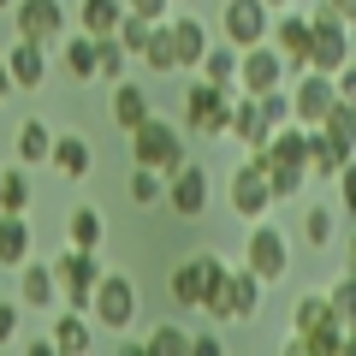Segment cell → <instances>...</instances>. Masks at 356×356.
<instances>
[{
    "mask_svg": "<svg viewBox=\"0 0 356 356\" xmlns=\"http://www.w3.org/2000/svg\"><path fill=\"white\" fill-rule=\"evenodd\" d=\"M125 137H131V166L178 172V166L191 161V143H184V125H178V119H161V113H149L137 131H125Z\"/></svg>",
    "mask_w": 356,
    "mask_h": 356,
    "instance_id": "6da1fadb",
    "label": "cell"
},
{
    "mask_svg": "<svg viewBox=\"0 0 356 356\" xmlns=\"http://www.w3.org/2000/svg\"><path fill=\"white\" fill-rule=\"evenodd\" d=\"M89 321L107 327V332H131V327L143 321V291H137V280L107 267L102 280H95V297H89Z\"/></svg>",
    "mask_w": 356,
    "mask_h": 356,
    "instance_id": "7a4b0ae2",
    "label": "cell"
},
{
    "mask_svg": "<svg viewBox=\"0 0 356 356\" xmlns=\"http://www.w3.org/2000/svg\"><path fill=\"white\" fill-rule=\"evenodd\" d=\"M232 102H238V89L196 77V83L184 89V113H178V125L196 131V137H232Z\"/></svg>",
    "mask_w": 356,
    "mask_h": 356,
    "instance_id": "3957f363",
    "label": "cell"
},
{
    "mask_svg": "<svg viewBox=\"0 0 356 356\" xmlns=\"http://www.w3.org/2000/svg\"><path fill=\"white\" fill-rule=\"evenodd\" d=\"M309 24H315V42H309V65H315V72H339L344 60H356L350 54V24L332 13L327 0L309 6Z\"/></svg>",
    "mask_w": 356,
    "mask_h": 356,
    "instance_id": "277c9868",
    "label": "cell"
},
{
    "mask_svg": "<svg viewBox=\"0 0 356 356\" xmlns=\"http://www.w3.org/2000/svg\"><path fill=\"white\" fill-rule=\"evenodd\" d=\"M243 267H255L267 285H280L291 273V238L267 220H250V238H243Z\"/></svg>",
    "mask_w": 356,
    "mask_h": 356,
    "instance_id": "5b68a950",
    "label": "cell"
},
{
    "mask_svg": "<svg viewBox=\"0 0 356 356\" xmlns=\"http://www.w3.org/2000/svg\"><path fill=\"white\" fill-rule=\"evenodd\" d=\"M226 202L238 220H273V208H280V196H273V184H267V172L255 161H243L238 172L226 178Z\"/></svg>",
    "mask_w": 356,
    "mask_h": 356,
    "instance_id": "8992f818",
    "label": "cell"
},
{
    "mask_svg": "<svg viewBox=\"0 0 356 356\" xmlns=\"http://www.w3.org/2000/svg\"><path fill=\"white\" fill-rule=\"evenodd\" d=\"M54 273H60V291L72 309H89V297H95V280H102V250H77V243H65L60 261H54Z\"/></svg>",
    "mask_w": 356,
    "mask_h": 356,
    "instance_id": "52a82bcc",
    "label": "cell"
},
{
    "mask_svg": "<svg viewBox=\"0 0 356 356\" xmlns=\"http://www.w3.org/2000/svg\"><path fill=\"white\" fill-rule=\"evenodd\" d=\"M208 202H214V172H208L202 161H184L178 172H166V208L184 220L208 214Z\"/></svg>",
    "mask_w": 356,
    "mask_h": 356,
    "instance_id": "ba28073f",
    "label": "cell"
},
{
    "mask_svg": "<svg viewBox=\"0 0 356 356\" xmlns=\"http://www.w3.org/2000/svg\"><path fill=\"white\" fill-rule=\"evenodd\" d=\"M220 267H226V255H214V250H196V255H184V261L172 267V280H166V297H172L178 309H202L208 280H214Z\"/></svg>",
    "mask_w": 356,
    "mask_h": 356,
    "instance_id": "9c48e42d",
    "label": "cell"
},
{
    "mask_svg": "<svg viewBox=\"0 0 356 356\" xmlns=\"http://www.w3.org/2000/svg\"><path fill=\"white\" fill-rule=\"evenodd\" d=\"M280 83H291V65H285V54L273 42H255V48L238 54V89L243 95H267Z\"/></svg>",
    "mask_w": 356,
    "mask_h": 356,
    "instance_id": "30bf717a",
    "label": "cell"
},
{
    "mask_svg": "<svg viewBox=\"0 0 356 356\" xmlns=\"http://www.w3.org/2000/svg\"><path fill=\"white\" fill-rule=\"evenodd\" d=\"M267 30H273V6L267 0H226L220 6V36L232 48H255V42H267Z\"/></svg>",
    "mask_w": 356,
    "mask_h": 356,
    "instance_id": "8fae6325",
    "label": "cell"
},
{
    "mask_svg": "<svg viewBox=\"0 0 356 356\" xmlns=\"http://www.w3.org/2000/svg\"><path fill=\"white\" fill-rule=\"evenodd\" d=\"M339 102V83H332V72H297V83H291V119L297 125H321L327 119V107Z\"/></svg>",
    "mask_w": 356,
    "mask_h": 356,
    "instance_id": "7c38bea8",
    "label": "cell"
},
{
    "mask_svg": "<svg viewBox=\"0 0 356 356\" xmlns=\"http://www.w3.org/2000/svg\"><path fill=\"white\" fill-rule=\"evenodd\" d=\"M267 42L285 54V65L297 72H309V42H315V24H309V13H297V6H285L280 18H273V30H267Z\"/></svg>",
    "mask_w": 356,
    "mask_h": 356,
    "instance_id": "4fadbf2b",
    "label": "cell"
},
{
    "mask_svg": "<svg viewBox=\"0 0 356 356\" xmlns=\"http://www.w3.org/2000/svg\"><path fill=\"white\" fill-rule=\"evenodd\" d=\"M13 30L36 42H60L65 36V6L60 0H18L13 6Z\"/></svg>",
    "mask_w": 356,
    "mask_h": 356,
    "instance_id": "5bb4252c",
    "label": "cell"
},
{
    "mask_svg": "<svg viewBox=\"0 0 356 356\" xmlns=\"http://www.w3.org/2000/svg\"><path fill=\"white\" fill-rule=\"evenodd\" d=\"M18 303H24V309H54V303H65L54 261H24V267H18Z\"/></svg>",
    "mask_w": 356,
    "mask_h": 356,
    "instance_id": "9a60e30c",
    "label": "cell"
},
{
    "mask_svg": "<svg viewBox=\"0 0 356 356\" xmlns=\"http://www.w3.org/2000/svg\"><path fill=\"white\" fill-rule=\"evenodd\" d=\"M6 65H13V83L18 89H42L48 83V42H36V36H18L13 48H6Z\"/></svg>",
    "mask_w": 356,
    "mask_h": 356,
    "instance_id": "2e32d148",
    "label": "cell"
},
{
    "mask_svg": "<svg viewBox=\"0 0 356 356\" xmlns=\"http://www.w3.org/2000/svg\"><path fill=\"white\" fill-rule=\"evenodd\" d=\"M54 172L60 178H77V184H83L89 172H95V149H89V137L83 131H60V137H54Z\"/></svg>",
    "mask_w": 356,
    "mask_h": 356,
    "instance_id": "e0dca14e",
    "label": "cell"
},
{
    "mask_svg": "<svg viewBox=\"0 0 356 356\" xmlns=\"http://www.w3.org/2000/svg\"><path fill=\"white\" fill-rule=\"evenodd\" d=\"M30 250H36V226H30V214H6L0 208V267H24Z\"/></svg>",
    "mask_w": 356,
    "mask_h": 356,
    "instance_id": "ac0fdd59",
    "label": "cell"
},
{
    "mask_svg": "<svg viewBox=\"0 0 356 356\" xmlns=\"http://www.w3.org/2000/svg\"><path fill=\"white\" fill-rule=\"evenodd\" d=\"M83 315L89 309H72V303L54 315V350L60 356H83L89 344H95V321H83Z\"/></svg>",
    "mask_w": 356,
    "mask_h": 356,
    "instance_id": "d6986e66",
    "label": "cell"
},
{
    "mask_svg": "<svg viewBox=\"0 0 356 356\" xmlns=\"http://www.w3.org/2000/svg\"><path fill=\"white\" fill-rule=\"evenodd\" d=\"M172 36H178V72H196L202 65V54H208V24L196 13H172Z\"/></svg>",
    "mask_w": 356,
    "mask_h": 356,
    "instance_id": "ffe728a7",
    "label": "cell"
},
{
    "mask_svg": "<svg viewBox=\"0 0 356 356\" xmlns=\"http://www.w3.org/2000/svg\"><path fill=\"white\" fill-rule=\"evenodd\" d=\"M232 137H238L243 149H261V143L273 137V125H267L261 102H255V95H243V89H238V102H232Z\"/></svg>",
    "mask_w": 356,
    "mask_h": 356,
    "instance_id": "44dd1931",
    "label": "cell"
},
{
    "mask_svg": "<svg viewBox=\"0 0 356 356\" xmlns=\"http://www.w3.org/2000/svg\"><path fill=\"white\" fill-rule=\"evenodd\" d=\"M350 154L356 149H344V143H332L321 125H309V178H339Z\"/></svg>",
    "mask_w": 356,
    "mask_h": 356,
    "instance_id": "7402d4cb",
    "label": "cell"
},
{
    "mask_svg": "<svg viewBox=\"0 0 356 356\" xmlns=\"http://www.w3.org/2000/svg\"><path fill=\"white\" fill-rule=\"evenodd\" d=\"M149 113H154V107H149V89L131 83V77H119V83H113V125L119 131H137Z\"/></svg>",
    "mask_w": 356,
    "mask_h": 356,
    "instance_id": "603a6c76",
    "label": "cell"
},
{
    "mask_svg": "<svg viewBox=\"0 0 356 356\" xmlns=\"http://www.w3.org/2000/svg\"><path fill=\"white\" fill-rule=\"evenodd\" d=\"M261 291H267V280L255 273V267H232V321H255L261 315Z\"/></svg>",
    "mask_w": 356,
    "mask_h": 356,
    "instance_id": "cb8c5ba5",
    "label": "cell"
},
{
    "mask_svg": "<svg viewBox=\"0 0 356 356\" xmlns=\"http://www.w3.org/2000/svg\"><path fill=\"white\" fill-rule=\"evenodd\" d=\"M238 54H243V48H232L226 36H214V42H208V54H202V65H196V77L238 89Z\"/></svg>",
    "mask_w": 356,
    "mask_h": 356,
    "instance_id": "d4e9b609",
    "label": "cell"
},
{
    "mask_svg": "<svg viewBox=\"0 0 356 356\" xmlns=\"http://www.w3.org/2000/svg\"><path fill=\"white\" fill-rule=\"evenodd\" d=\"M54 137H60L54 125L24 119V125H18V137H13V149H18V161H24V166H42V161H54Z\"/></svg>",
    "mask_w": 356,
    "mask_h": 356,
    "instance_id": "484cf974",
    "label": "cell"
},
{
    "mask_svg": "<svg viewBox=\"0 0 356 356\" xmlns=\"http://www.w3.org/2000/svg\"><path fill=\"white\" fill-rule=\"evenodd\" d=\"M102 238H107V220H102V208L77 202L72 214H65V243H77V250H102Z\"/></svg>",
    "mask_w": 356,
    "mask_h": 356,
    "instance_id": "4316f807",
    "label": "cell"
},
{
    "mask_svg": "<svg viewBox=\"0 0 356 356\" xmlns=\"http://www.w3.org/2000/svg\"><path fill=\"white\" fill-rule=\"evenodd\" d=\"M30 202H36V178H30V166H6V178H0V208L6 214H30Z\"/></svg>",
    "mask_w": 356,
    "mask_h": 356,
    "instance_id": "83f0119b",
    "label": "cell"
},
{
    "mask_svg": "<svg viewBox=\"0 0 356 356\" xmlns=\"http://www.w3.org/2000/svg\"><path fill=\"white\" fill-rule=\"evenodd\" d=\"M77 18H83V36H119V24H125V0H83Z\"/></svg>",
    "mask_w": 356,
    "mask_h": 356,
    "instance_id": "f1b7e54d",
    "label": "cell"
},
{
    "mask_svg": "<svg viewBox=\"0 0 356 356\" xmlns=\"http://www.w3.org/2000/svg\"><path fill=\"white\" fill-rule=\"evenodd\" d=\"M60 65L77 83H102L95 77V36H60Z\"/></svg>",
    "mask_w": 356,
    "mask_h": 356,
    "instance_id": "f546056e",
    "label": "cell"
},
{
    "mask_svg": "<svg viewBox=\"0 0 356 356\" xmlns=\"http://www.w3.org/2000/svg\"><path fill=\"white\" fill-rule=\"evenodd\" d=\"M143 65H149V72H178V36H172V18H161V24L149 30Z\"/></svg>",
    "mask_w": 356,
    "mask_h": 356,
    "instance_id": "4dcf8cb0",
    "label": "cell"
},
{
    "mask_svg": "<svg viewBox=\"0 0 356 356\" xmlns=\"http://www.w3.org/2000/svg\"><path fill=\"white\" fill-rule=\"evenodd\" d=\"M95 77L102 83H119V77H131V54L119 36H95Z\"/></svg>",
    "mask_w": 356,
    "mask_h": 356,
    "instance_id": "1f68e13d",
    "label": "cell"
},
{
    "mask_svg": "<svg viewBox=\"0 0 356 356\" xmlns=\"http://www.w3.org/2000/svg\"><path fill=\"white\" fill-rule=\"evenodd\" d=\"M332 321V297L327 291H303L291 303V332H315V327H327Z\"/></svg>",
    "mask_w": 356,
    "mask_h": 356,
    "instance_id": "d6a6232c",
    "label": "cell"
},
{
    "mask_svg": "<svg viewBox=\"0 0 356 356\" xmlns=\"http://www.w3.org/2000/svg\"><path fill=\"white\" fill-rule=\"evenodd\" d=\"M332 238H339V214H332L327 202H309L303 208V243L309 250H327Z\"/></svg>",
    "mask_w": 356,
    "mask_h": 356,
    "instance_id": "836d02e7",
    "label": "cell"
},
{
    "mask_svg": "<svg viewBox=\"0 0 356 356\" xmlns=\"http://www.w3.org/2000/svg\"><path fill=\"white\" fill-rule=\"evenodd\" d=\"M131 202H137V208L166 202V172H154V166H131Z\"/></svg>",
    "mask_w": 356,
    "mask_h": 356,
    "instance_id": "e575fe53",
    "label": "cell"
},
{
    "mask_svg": "<svg viewBox=\"0 0 356 356\" xmlns=\"http://www.w3.org/2000/svg\"><path fill=\"white\" fill-rule=\"evenodd\" d=\"M202 315H208V321H232V261L220 267L214 280H208V297H202Z\"/></svg>",
    "mask_w": 356,
    "mask_h": 356,
    "instance_id": "d590c367",
    "label": "cell"
},
{
    "mask_svg": "<svg viewBox=\"0 0 356 356\" xmlns=\"http://www.w3.org/2000/svg\"><path fill=\"white\" fill-rule=\"evenodd\" d=\"M261 172H267V184H273L280 202H291V196L309 191V166H261Z\"/></svg>",
    "mask_w": 356,
    "mask_h": 356,
    "instance_id": "8d00e7d4",
    "label": "cell"
},
{
    "mask_svg": "<svg viewBox=\"0 0 356 356\" xmlns=\"http://www.w3.org/2000/svg\"><path fill=\"white\" fill-rule=\"evenodd\" d=\"M327 297H332V315H339L344 327H356V267H350V273H339V280L327 285Z\"/></svg>",
    "mask_w": 356,
    "mask_h": 356,
    "instance_id": "74e56055",
    "label": "cell"
},
{
    "mask_svg": "<svg viewBox=\"0 0 356 356\" xmlns=\"http://www.w3.org/2000/svg\"><path fill=\"white\" fill-rule=\"evenodd\" d=\"M143 350H154V356H184V350H191V332H184V327H154L149 339H143Z\"/></svg>",
    "mask_w": 356,
    "mask_h": 356,
    "instance_id": "f35d334b",
    "label": "cell"
},
{
    "mask_svg": "<svg viewBox=\"0 0 356 356\" xmlns=\"http://www.w3.org/2000/svg\"><path fill=\"white\" fill-rule=\"evenodd\" d=\"M149 18H137V13H125V24H119V42H125V54L131 60H143V48H149Z\"/></svg>",
    "mask_w": 356,
    "mask_h": 356,
    "instance_id": "ab89813d",
    "label": "cell"
},
{
    "mask_svg": "<svg viewBox=\"0 0 356 356\" xmlns=\"http://www.w3.org/2000/svg\"><path fill=\"white\" fill-rule=\"evenodd\" d=\"M18 321H24V303L0 297V344H18Z\"/></svg>",
    "mask_w": 356,
    "mask_h": 356,
    "instance_id": "60d3db41",
    "label": "cell"
},
{
    "mask_svg": "<svg viewBox=\"0 0 356 356\" xmlns=\"http://www.w3.org/2000/svg\"><path fill=\"white\" fill-rule=\"evenodd\" d=\"M125 13H137V18H149V24H161V18L178 13V0H125Z\"/></svg>",
    "mask_w": 356,
    "mask_h": 356,
    "instance_id": "b9f144b4",
    "label": "cell"
},
{
    "mask_svg": "<svg viewBox=\"0 0 356 356\" xmlns=\"http://www.w3.org/2000/svg\"><path fill=\"white\" fill-rule=\"evenodd\" d=\"M332 184H339V202H344V214L356 220V154H350V161H344V172L332 178Z\"/></svg>",
    "mask_w": 356,
    "mask_h": 356,
    "instance_id": "7bdbcfd3",
    "label": "cell"
},
{
    "mask_svg": "<svg viewBox=\"0 0 356 356\" xmlns=\"http://www.w3.org/2000/svg\"><path fill=\"white\" fill-rule=\"evenodd\" d=\"M332 83H339V102H350V107H356V60H344L339 72H332Z\"/></svg>",
    "mask_w": 356,
    "mask_h": 356,
    "instance_id": "ee69618b",
    "label": "cell"
},
{
    "mask_svg": "<svg viewBox=\"0 0 356 356\" xmlns=\"http://www.w3.org/2000/svg\"><path fill=\"white\" fill-rule=\"evenodd\" d=\"M18 83H13V65H6V54H0V102H13Z\"/></svg>",
    "mask_w": 356,
    "mask_h": 356,
    "instance_id": "f6af8a7d",
    "label": "cell"
},
{
    "mask_svg": "<svg viewBox=\"0 0 356 356\" xmlns=\"http://www.w3.org/2000/svg\"><path fill=\"white\" fill-rule=\"evenodd\" d=\"M24 350L30 356H60V350H54V332H48V339H24Z\"/></svg>",
    "mask_w": 356,
    "mask_h": 356,
    "instance_id": "bcb514c9",
    "label": "cell"
},
{
    "mask_svg": "<svg viewBox=\"0 0 356 356\" xmlns=\"http://www.w3.org/2000/svg\"><path fill=\"white\" fill-rule=\"evenodd\" d=\"M327 6H332V13L344 18V24H356V0H327Z\"/></svg>",
    "mask_w": 356,
    "mask_h": 356,
    "instance_id": "7dc6e473",
    "label": "cell"
},
{
    "mask_svg": "<svg viewBox=\"0 0 356 356\" xmlns=\"http://www.w3.org/2000/svg\"><path fill=\"white\" fill-rule=\"evenodd\" d=\"M267 6H273V13H285V6H297V0H267Z\"/></svg>",
    "mask_w": 356,
    "mask_h": 356,
    "instance_id": "c3c4849f",
    "label": "cell"
},
{
    "mask_svg": "<svg viewBox=\"0 0 356 356\" xmlns=\"http://www.w3.org/2000/svg\"><path fill=\"white\" fill-rule=\"evenodd\" d=\"M350 267H356V232H350Z\"/></svg>",
    "mask_w": 356,
    "mask_h": 356,
    "instance_id": "681fc988",
    "label": "cell"
},
{
    "mask_svg": "<svg viewBox=\"0 0 356 356\" xmlns=\"http://www.w3.org/2000/svg\"><path fill=\"white\" fill-rule=\"evenodd\" d=\"M13 6H18V0H0V13H13Z\"/></svg>",
    "mask_w": 356,
    "mask_h": 356,
    "instance_id": "f907efd6",
    "label": "cell"
},
{
    "mask_svg": "<svg viewBox=\"0 0 356 356\" xmlns=\"http://www.w3.org/2000/svg\"><path fill=\"white\" fill-rule=\"evenodd\" d=\"M0 178H6V166H0Z\"/></svg>",
    "mask_w": 356,
    "mask_h": 356,
    "instance_id": "816d5d0a",
    "label": "cell"
}]
</instances>
